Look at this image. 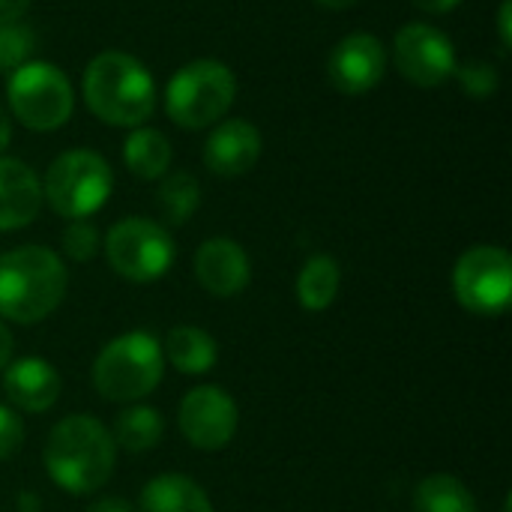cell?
I'll return each instance as SVG.
<instances>
[{"instance_id":"cell-1","label":"cell","mask_w":512,"mask_h":512,"mask_svg":"<svg viewBox=\"0 0 512 512\" xmlns=\"http://www.w3.org/2000/svg\"><path fill=\"white\" fill-rule=\"evenodd\" d=\"M48 480L66 495H93L99 492L117 465V444L105 423L90 414L63 417L45 441L42 450Z\"/></svg>"},{"instance_id":"cell-2","label":"cell","mask_w":512,"mask_h":512,"mask_svg":"<svg viewBox=\"0 0 512 512\" xmlns=\"http://www.w3.org/2000/svg\"><path fill=\"white\" fill-rule=\"evenodd\" d=\"M69 273L48 246H18L0 255V318L12 324L45 321L66 297Z\"/></svg>"},{"instance_id":"cell-3","label":"cell","mask_w":512,"mask_h":512,"mask_svg":"<svg viewBox=\"0 0 512 512\" xmlns=\"http://www.w3.org/2000/svg\"><path fill=\"white\" fill-rule=\"evenodd\" d=\"M84 102L108 126H141L156 108V81L123 51H105L84 72Z\"/></svg>"},{"instance_id":"cell-4","label":"cell","mask_w":512,"mask_h":512,"mask_svg":"<svg viewBox=\"0 0 512 512\" xmlns=\"http://www.w3.org/2000/svg\"><path fill=\"white\" fill-rule=\"evenodd\" d=\"M165 375L162 342L147 330L111 339L93 360V387L105 402L132 405L150 396Z\"/></svg>"},{"instance_id":"cell-5","label":"cell","mask_w":512,"mask_h":512,"mask_svg":"<svg viewBox=\"0 0 512 512\" xmlns=\"http://www.w3.org/2000/svg\"><path fill=\"white\" fill-rule=\"evenodd\" d=\"M114 189L111 165L93 150H66L60 153L42 180V201L63 219L93 216Z\"/></svg>"},{"instance_id":"cell-6","label":"cell","mask_w":512,"mask_h":512,"mask_svg":"<svg viewBox=\"0 0 512 512\" xmlns=\"http://www.w3.org/2000/svg\"><path fill=\"white\" fill-rule=\"evenodd\" d=\"M237 78L219 60L186 63L165 90V111L183 129H204L222 120L234 102Z\"/></svg>"},{"instance_id":"cell-7","label":"cell","mask_w":512,"mask_h":512,"mask_svg":"<svg viewBox=\"0 0 512 512\" xmlns=\"http://www.w3.org/2000/svg\"><path fill=\"white\" fill-rule=\"evenodd\" d=\"M6 96L12 114L33 132L60 129L75 108V93L63 69L42 60H27L24 66L12 69Z\"/></svg>"},{"instance_id":"cell-8","label":"cell","mask_w":512,"mask_h":512,"mask_svg":"<svg viewBox=\"0 0 512 512\" xmlns=\"http://www.w3.org/2000/svg\"><path fill=\"white\" fill-rule=\"evenodd\" d=\"M105 258L120 279L147 285L171 270L174 240L159 222L129 216L111 225V231L105 234Z\"/></svg>"},{"instance_id":"cell-9","label":"cell","mask_w":512,"mask_h":512,"mask_svg":"<svg viewBox=\"0 0 512 512\" xmlns=\"http://www.w3.org/2000/svg\"><path fill=\"white\" fill-rule=\"evenodd\" d=\"M456 303L474 315H501L512 303V258L501 246H474L453 267Z\"/></svg>"},{"instance_id":"cell-10","label":"cell","mask_w":512,"mask_h":512,"mask_svg":"<svg viewBox=\"0 0 512 512\" xmlns=\"http://www.w3.org/2000/svg\"><path fill=\"white\" fill-rule=\"evenodd\" d=\"M240 411L237 402L231 399L228 390L216 384H201L192 387L177 411V426L180 435L189 441V447L201 453H219L225 450L234 435H237Z\"/></svg>"},{"instance_id":"cell-11","label":"cell","mask_w":512,"mask_h":512,"mask_svg":"<svg viewBox=\"0 0 512 512\" xmlns=\"http://www.w3.org/2000/svg\"><path fill=\"white\" fill-rule=\"evenodd\" d=\"M396 69L417 87H438L456 69V48L447 33L432 24H405L393 42Z\"/></svg>"},{"instance_id":"cell-12","label":"cell","mask_w":512,"mask_h":512,"mask_svg":"<svg viewBox=\"0 0 512 512\" xmlns=\"http://www.w3.org/2000/svg\"><path fill=\"white\" fill-rule=\"evenodd\" d=\"M327 72L339 93L363 96L381 84L387 72V48L372 33H351L333 48Z\"/></svg>"},{"instance_id":"cell-13","label":"cell","mask_w":512,"mask_h":512,"mask_svg":"<svg viewBox=\"0 0 512 512\" xmlns=\"http://www.w3.org/2000/svg\"><path fill=\"white\" fill-rule=\"evenodd\" d=\"M195 279L210 297L228 300L246 291L252 279V261L237 240L210 237L195 252Z\"/></svg>"},{"instance_id":"cell-14","label":"cell","mask_w":512,"mask_h":512,"mask_svg":"<svg viewBox=\"0 0 512 512\" xmlns=\"http://www.w3.org/2000/svg\"><path fill=\"white\" fill-rule=\"evenodd\" d=\"M60 390V372L42 357H21L3 369V393L9 405L24 414L51 411L60 399Z\"/></svg>"},{"instance_id":"cell-15","label":"cell","mask_w":512,"mask_h":512,"mask_svg":"<svg viewBox=\"0 0 512 512\" xmlns=\"http://www.w3.org/2000/svg\"><path fill=\"white\" fill-rule=\"evenodd\" d=\"M258 156H261V132L249 120L219 123L204 144V162L216 177H240L252 171Z\"/></svg>"},{"instance_id":"cell-16","label":"cell","mask_w":512,"mask_h":512,"mask_svg":"<svg viewBox=\"0 0 512 512\" xmlns=\"http://www.w3.org/2000/svg\"><path fill=\"white\" fill-rule=\"evenodd\" d=\"M42 183L21 159L0 156V231H18L39 216Z\"/></svg>"},{"instance_id":"cell-17","label":"cell","mask_w":512,"mask_h":512,"mask_svg":"<svg viewBox=\"0 0 512 512\" xmlns=\"http://www.w3.org/2000/svg\"><path fill=\"white\" fill-rule=\"evenodd\" d=\"M138 512H213V504L192 477L159 474L141 489Z\"/></svg>"},{"instance_id":"cell-18","label":"cell","mask_w":512,"mask_h":512,"mask_svg":"<svg viewBox=\"0 0 512 512\" xmlns=\"http://www.w3.org/2000/svg\"><path fill=\"white\" fill-rule=\"evenodd\" d=\"M165 363H171L183 375H207L219 363V345L216 339L192 324L171 327L162 342Z\"/></svg>"},{"instance_id":"cell-19","label":"cell","mask_w":512,"mask_h":512,"mask_svg":"<svg viewBox=\"0 0 512 512\" xmlns=\"http://www.w3.org/2000/svg\"><path fill=\"white\" fill-rule=\"evenodd\" d=\"M342 288V267L333 255H312L297 273V303L306 312H324L336 303Z\"/></svg>"},{"instance_id":"cell-20","label":"cell","mask_w":512,"mask_h":512,"mask_svg":"<svg viewBox=\"0 0 512 512\" xmlns=\"http://www.w3.org/2000/svg\"><path fill=\"white\" fill-rule=\"evenodd\" d=\"M171 141L165 132L150 126H135L123 144V162L126 168L141 180H159L171 168Z\"/></svg>"},{"instance_id":"cell-21","label":"cell","mask_w":512,"mask_h":512,"mask_svg":"<svg viewBox=\"0 0 512 512\" xmlns=\"http://www.w3.org/2000/svg\"><path fill=\"white\" fill-rule=\"evenodd\" d=\"M162 435H165V420L150 405H129L126 411H120L111 432L114 444L123 447L126 453H147L159 447Z\"/></svg>"},{"instance_id":"cell-22","label":"cell","mask_w":512,"mask_h":512,"mask_svg":"<svg viewBox=\"0 0 512 512\" xmlns=\"http://www.w3.org/2000/svg\"><path fill=\"white\" fill-rule=\"evenodd\" d=\"M414 512H480L471 489L453 474H429L414 489Z\"/></svg>"},{"instance_id":"cell-23","label":"cell","mask_w":512,"mask_h":512,"mask_svg":"<svg viewBox=\"0 0 512 512\" xmlns=\"http://www.w3.org/2000/svg\"><path fill=\"white\" fill-rule=\"evenodd\" d=\"M156 201H159L162 219H165L168 225H183V222H189L192 213L198 210L201 186H198V180H195L189 171H177V174H168V177L159 183Z\"/></svg>"},{"instance_id":"cell-24","label":"cell","mask_w":512,"mask_h":512,"mask_svg":"<svg viewBox=\"0 0 512 512\" xmlns=\"http://www.w3.org/2000/svg\"><path fill=\"white\" fill-rule=\"evenodd\" d=\"M33 48H36V36L30 27H24L18 21L0 24V72H12V69L24 66L30 60Z\"/></svg>"},{"instance_id":"cell-25","label":"cell","mask_w":512,"mask_h":512,"mask_svg":"<svg viewBox=\"0 0 512 512\" xmlns=\"http://www.w3.org/2000/svg\"><path fill=\"white\" fill-rule=\"evenodd\" d=\"M60 243H63L66 258H72V261H78V264H87V261L96 258L102 237H99V228H96L93 222H87V219H72V222L63 228V240H60Z\"/></svg>"},{"instance_id":"cell-26","label":"cell","mask_w":512,"mask_h":512,"mask_svg":"<svg viewBox=\"0 0 512 512\" xmlns=\"http://www.w3.org/2000/svg\"><path fill=\"white\" fill-rule=\"evenodd\" d=\"M453 75L459 78L462 90H465L468 96H474V99H489V96H495V93H498V84H501L495 66H492V63H483V60H465L462 66L456 63Z\"/></svg>"},{"instance_id":"cell-27","label":"cell","mask_w":512,"mask_h":512,"mask_svg":"<svg viewBox=\"0 0 512 512\" xmlns=\"http://www.w3.org/2000/svg\"><path fill=\"white\" fill-rule=\"evenodd\" d=\"M24 447V423L15 408L0 405V462L12 459Z\"/></svg>"},{"instance_id":"cell-28","label":"cell","mask_w":512,"mask_h":512,"mask_svg":"<svg viewBox=\"0 0 512 512\" xmlns=\"http://www.w3.org/2000/svg\"><path fill=\"white\" fill-rule=\"evenodd\" d=\"M27 9H30V0H0V24L21 21Z\"/></svg>"},{"instance_id":"cell-29","label":"cell","mask_w":512,"mask_h":512,"mask_svg":"<svg viewBox=\"0 0 512 512\" xmlns=\"http://www.w3.org/2000/svg\"><path fill=\"white\" fill-rule=\"evenodd\" d=\"M84 512H132L129 501L126 498H117V495H105L99 501H93Z\"/></svg>"},{"instance_id":"cell-30","label":"cell","mask_w":512,"mask_h":512,"mask_svg":"<svg viewBox=\"0 0 512 512\" xmlns=\"http://www.w3.org/2000/svg\"><path fill=\"white\" fill-rule=\"evenodd\" d=\"M498 30H501V42H504V48H510L512 45V3L510 0H504V6H501V12H498Z\"/></svg>"},{"instance_id":"cell-31","label":"cell","mask_w":512,"mask_h":512,"mask_svg":"<svg viewBox=\"0 0 512 512\" xmlns=\"http://www.w3.org/2000/svg\"><path fill=\"white\" fill-rule=\"evenodd\" d=\"M417 9H423V12H429V15H444V12H450V9H456L462 0H411Z\"/></svg>"},{"instance_id":"cell-32","label":"cell","mask_w":512,"mask_h":512,"mask_svg":"<svg viewBox=\"0 0 512 512\" xmlns=\"http://www.w3.org/2000/svg\"><path fill=\"white\" fill-rule=\"evenodd\" d=\"M12 351H15V339H12L9 327L0 321V372L9 366V360H12Z\"/></svg>"},{"instance_id":"cell-33","label":"cell","mask_w":512,"mask_h":512,"mask_svg":"<svg viewBox=\"0 0 512 512\" xmlns=\"http://www.w3.org/2000/svg\"><path fill=\"white\" fill-rule=\"evenodd\" d=\"M9 141H12V123H9L6 111L0 108V153L9 147Z\"/></svg>"},{"instance_id":"cell-34","label":"cell","mask_w":512,"mask_h":512,"mask_svg":"<svg viewBox=\"0 0 512 512\" xmlns=\"http://www.w3.org/2000/svg\"><path fill=\"white\" fill-rule=\"evenodd\" d=\"M315 3L324 6V9H336V12H339V9H351L357 0H315Z\"/></svg>"}]
</instances>
